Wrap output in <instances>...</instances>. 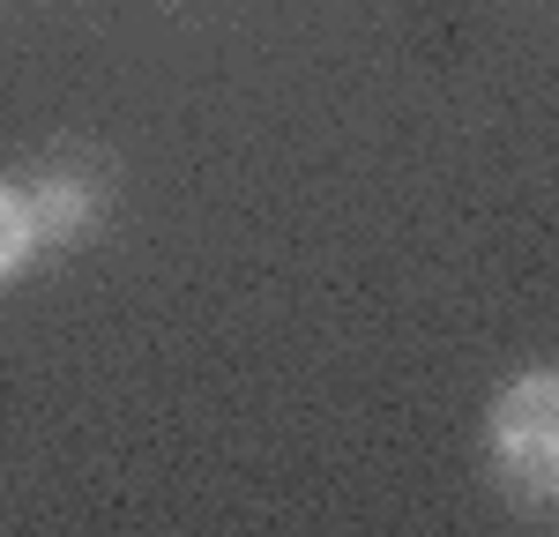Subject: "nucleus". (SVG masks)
Instances as JSON below:
<instances>
[{
    "instance_id": "nucleus-3",
    "label": "nucleus",
    "mask_w": 559,
    "mask_h": 537,
    "mask_svg": "<svg viewBox=\"0 0 559 537\" xmlns=\"http://www.w3.org/2000/svg\"><path fill=\"white\" fill-rule=\"evenodd\" d=\"M31 254H38V231H31V210H23V187L0 179V284L23 276Z\"/></svg>"
},
{
    "instance_id": "nucleus-2",
    "label": "nucleus",
    "mask_w": 559,
    "mask_h": 537,
    "mask_svg": "<svg viewBox=\"0 0 559 537\" xmlns=\"http://www.w3.org/2000/svg\"><path fill=\"white\" fill-rule=\"evenodd\" d=\"M23 210H31V231H38V247H45V239H83L90 224H97V210H105V194L83 172H38L23 187Z\"/></svg>"
},
{
    "instance_id": "nucleus-1",
    "label": "nucleus",
    "mask_w": 559,
    "mask_h": 537,
    "mask_svg": "<svg viewBox=\"0 0 559 537\" xmlns=\"http://www.w3.org/2000/svg\"><path fill=\"white\" fill-rule=\"evenodd\" d=\"M485 455H492V478L515 508H530V515L552 508L559 492V373L552 366H530L492 396Z\"/></svg>"
}]
</instances>
